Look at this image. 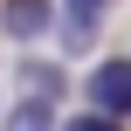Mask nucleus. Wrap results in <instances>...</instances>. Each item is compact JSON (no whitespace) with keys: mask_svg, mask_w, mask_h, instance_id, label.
<instances>
[{"mask_svg":"<svg viewBox=\"0 0 131 131\" xmlns=\"http://www.w3.org/2000/svg\"><path fill=\"white\" fill-rule=\"evenodd\" d=\"M0 131H62L55 124V97H21V104L0 117Z\"/></svg>","mask_w":131,"mask_h":131,"instance_id":"4","label":"nucleus"},{"mask_svg":"<svg viewBox=\"0 0 131 131\" xmlns=\"http://www.w3.org/2000/svg\"><path fill=\"white\" fill-rule=\"evenodd\" d=\"M90 111H104V117H131V55H104L97 69H90Z\"/></svg>","mask_w":131,"mask_h":131,"instance_id":"1","label":"nucleus"},{"mask_svg":"<svg viewBox=\"0 0 131 131\" xmlns=\"http://www.w3.org/2000/svg\"><path fill=\"white\" fill-rule=\"evenodd\" d=\"M62 131H124V124H117V117H104V111H90V117H69Z\"/></svg>","mask_w":131,"mask_h":131,"instance_id":"5","label":"nucleus"},{"mask_svg":"<svg viewBox=\"0 0 131 131\" xmlns=\"http://www.w3.org/2000/svg\"><path fill=\"white\" fill-rule=\"evenodd\" d=\"M48 14H55L48 0H7V7H0V28H7L14 41H35V35L48 28Z\"/></svg>","mask_w":131,"mask_h":131,"instance_id":"2","label":"nucleus"},{"mask_svg":"<svg viewBox=\"0 0 131 131\" xmlns=\"http://www.w3.org/2000/svg\"><path fill=\"white\" fill-rule=\"evenodd\" d=\"M62 41L69 48H90V35H97V21H104V0H62Z\"/></svg>","mask_w":131,"mask_h":131,"instance_id":"3","label":"nucleus"}]
</instances>
